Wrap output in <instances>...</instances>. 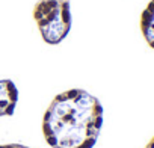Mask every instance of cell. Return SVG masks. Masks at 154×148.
<instances>
[{
    "mask_svg": "<svg viewBox=\"0 0 154 148\" xmlns=\"http://www.w3.org/2000/svg\"><path fill=\"white\" fill-rule=\"evenodd\" d=\"M103 125V106L83 89L59 94L48 106L42 131L53 148H92Z\"/></svg>",
    "mask_w": 154,
    "mask_h": 148,
    "instance_id": "1",
    "label": "cell"
},
{
    "mask_svg": "<svg viewBox=\"0 0 154 148\" xmlns=\"http://www.w3.org/2000/svg\"><path fill=\"white\" fill-rule=\"evenodd\" d=\"M33 18L42 39L51 45L59 44L71 29L69 0H39L33 9Z\"/></svg>",
    "mask_w": 154,
    "mask_h": 148,
    "instance_id": "2",
    "label": "cell"
},
{
    "mask_svg": "<svg viewBox=\"0 0 154 148\" xmlns=\"http://www.w3.org/2000/svg\"><path fill=\"white\" fill-rule=\"evenodd\" d=\"M18 100V91L11 80H0V116L14 113Z\"/></svg>",
    "mask_w": 154,
    "mask_h": 148,
    "instance_id": "3",
    "label": "cell"
},
{
    "mask_svg": "<svg viewBox=\"0 0 154 148\" xmlns=\"http://www.w3.org/2000/svg\"><path fill=\"white\" fill-rule=\"evenodd\" d=\"M0 148H29V146H24L20 143H8V145H0Z\"/></svg>",
    "mask_w": 154,
    "mask_h": 148,
    "instance_id": "4",
    "label": "cell"
},
{
    "mask_svg": "<svg viewBox=\"0 0 154 148\" xmlns=\"http://www.w3.org/2000/svg\"><path fill=\"white\" fill-rule=\"evenodd\" d=\"M145 148H154V137L151 139V142H149V143H148V145H146Z\"/></svg>",
    "mask_w": 154,
    "mask_h": 148,
    "instance_id": "5",
    "label": "cell"
}]
</instances>
